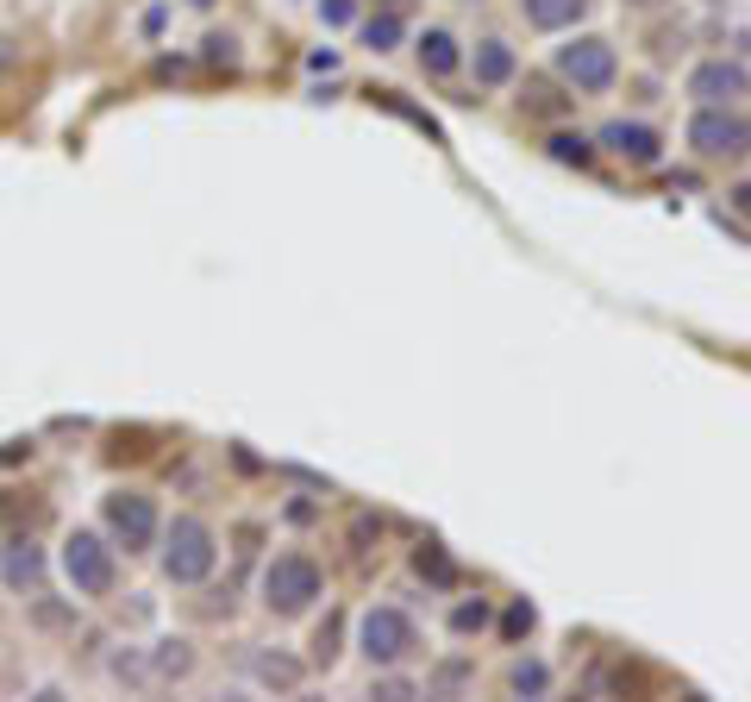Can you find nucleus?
<instances>
[{"mask_svg": "<svg viewBox=\"0 0 751 702\" xmlns=\"http://www.w3.org/2000/svg\"><path fill=\"white\" fill-rule=\"evenodd\" d=\"M689 95L701 100V107H732V100L745 95V57H714L701 63L689 76Z\"/></svg>", "mask_w": 751, "mask_h": 702, "instance_id": "obj_8", "label": "nucleus"}, {"mask_svg": "<svg viewBox=\"0 0 751 702\" xmlns=\"http://www.w3.org/2000/svg\"><path fill=\"white\" fill-rule=\"evenodd\" d=\"M470 63H476V82H482V88H501V82H514V44H507V39H482Z\"/></svg>", "mask_w": 751, "mask_h": 702, "instance_id": "obj_11", "label": "nucleus"}, {"mask_svg": "<svg viewBox=\"0 0 751 702\" xmlns=\"http://www.w3.org/2000/svg\"><path fill=\"white\" fill-rule=\"evenodd\" d=\"M451 627H458V634H482V627H489V603H458L451 608Z\"/></svg>", "mask_w": 751, "mask_h": 702, "instance_id": "obj_17", "label": "nucleus"}, {"mask_svg": "<svg viewBox=\"0 0 751 702\" xmlns=\"http://www.w3.org/2000/svg\"><path fill=\"white\" fill-rule=\"evenodd\" d=\"M313 646H320V664H332V652H339V627H320V640H313Z\"/></svg>", "mask_w": 751, "mask_h": 702, "instance_id": "obj_21", "label": "nucleus"}, {"mask_svg": "<svg viewBox=\"0 0 751 702\" xmlns=\"http://www.w3.org/2000/svg\"><path fill=\"white\" fill-rule=\"evenodd\" d=\"M257 678H264V683H282V690H289V683H301V664L282 659V652H264V659H257Z\"/></svg>", "mask_w": 751, "mask_h": 702, "instance_id": "obj_16", "label": "nucleus"}, {"mask_svg": "<svg viewBox=\"0 0 751 702\" xmlns=\"http://www.w3.org/2000/svg\"><path fill=\"white\" fill-rule=\"evenodd\" d=\"M633 7H657V0H633Z\"/></svg>", "mask_w": 751, "mask_h": 702, "instance_id": "obj_23", "label": "nucleus"}, {"mask_svg": "<svg viewBox=\"0 0 751 702\" xmlns=\"http://www.w3.org/2000/svg\"><path fill=\"white\" fill-rule=\"evenodd\" d=\"M551 157L558 163H589V145L582 138H551Z\"/></svg>", "mask_w": 751, "mask_h": 702, "instance_id": "obj_18", "label": "nucleus"}, {"mask_svg": "<svg viewBox=\"0 0 751 702\" xmlns=\"http://www.w3.org/2000/svg\"><path fill=\"white\" fill-rule=\"evenodd\" d=\"M357 646H364L369 664H401L414 652V621H407L401 608H369L364 621H357Z\"/></svg>", "mask_w": 751, "mask_h": 702, "instance_id": "obj_6", "label": "nucleus"}, {"mask_svg": "<svg viewBox=\"0 0 751 702\" xmlns=\"http://www.w3.org/2000/svg\"><path fill=\"white\" fill-rule=\"evenodd\" d=\"M100 521H107V533H114L126 552H151V540H157V502L151 496L114 489V496L100 502Z\"/></svg>", "mask_w": 751, "mask_h": 702, "instance_id": "obj_5", "label": "nucleus"}, {"mask_svg": "<svg viewBox=\"0 0 751 702\" xmlns=\"http://www.w3.org/2000/svg\"><path fill=\"white\" fill-rule=\"evenodd\" d=\"M414 565H420V571H432V577H439V584H444V577H451V565H444V559H439V552H432V546H426L420 559H414Z\"/></svg>", "mask_w": 751, "mask_h": 702, "instance_id": "obj_20", "label": "nucleus"}, {"mask_svg": "<svg viewBox=\"0 0 751 702\" xmlns=\"http://www.w3.org/2000/svg\"><path fill=\"white\" fill-rule=\"evenodd\" d=\"M313 596H320V565L301 559V552H282V559L264 571V603H270V615H301Z\"/></svg>", "mask_w": 751, "mask_h": 702, "instance_id": "obj_4", "label": "nucleus"}, {"mask_svg": "<svg viewBox=\"0 0 751 702\" xmlns=\"http://www.w3.org/2000/svg\"><path fill=\"white\" fill-rule=\"evenodd\" d=\"M194 7H213V0H194Z\"/></svg>", "mask_w": 751, "mask_h": 702, "instance_id": "obj_24", "label": "nucleus"}, {"mask_svg": "<svg viewBox=\"0 0 751 702\" xmlns=\"http://www.w3.org/2000/svg\"><path fill=\"white\" fill-rule=\"evenodd\" d=\"M420 70L426 76H451V70H458V39H451L444 25H426L420 32Z\"/></svg>", "mask_w": 751, "mask_h": 702, "instance_id": "obj_12", "label": "nucleus"}, {"mask_svg": "<svg viewBox=\"0 0 751 702\" xmlns=\"http://www.w3.org/2000/svg\"><path fill=\"white\" fill-rule=\"evenodd\" d=\"M689 145L701 157H745V114L732 107H701L689 126Z\"/></svg>", "mask_w": 751, "mask_h": 702, "instance_id": "obj_7", "label": "nucleus"}, {"mask_svg": "<svg viewBox=\"0 0 751 702\" xmlns=\"http://www.w3.org/2000/svg\"><path fill=\"white\" fill-rule=\"evenodd\" d=\"M526 25H539V32H564V25H577L589 13V0H521Z\"/></svg>", "mask_w": 751, "mask_h": 702, "instance_id": "obj_10", "label": "nucleus"}, {"mask_svg": "<svg viewBox=\"0 0 751 702\" xmlns=\"http://www.w3.org/2000/svg\"><path fill=\"white\" fill-rule=\"evenodd\" d=\"M558 76L577 88V95H608L620 76V57H614V44L608 39H577V44H558Z\"/></svg>", "mask_w": 751, "mask_h": 702, "instance_id": "obj_2", "label": "nucleus"}, {"mask_svg": "<svg viewBox=\"0 0 751 702\" xmlns=\"http://www.w3.org/2000/svg\"><path fill=\"white\" fill-rule=\"evenodd\" d=\"M63 577H69V589L76 596H107L119 577L114 565V546L100 540V533H88V526H76L69 540H63Z\"/></svg>", "mask_w": 751, "mask_h": 702, "instance_id": "obj_1", "label": "nucleus"}, {"mask_svg": "<svg viewBox=\"0 0 751 702\" xmlns=\"http://www.w3.org/2000/svg\"><path fill=\"white\" fill-rule=\"evenodd\" d=\"M0 571H7V584H13V589H39V577H44V559H39V546H7V559H0Z\"/></svg>", "mask_w": 751, "mask_h": 702, "instance_id": "obj_13", "label": "nucleus"}, {"mask_svg": "<svg viewBox=\"0 0 751 702\" xmlns=\"http://www.w3.org/2000/svg\"><path fill=\"white\" fill-rule=\"evenodd\" d=\"M526 627H533V608L521 603V608H514V615H507V634H526Z\"/></svg>", "mask_w": 751, "mask_h": 702, "instance_id": "obj_22", "label": "nucleus"}, {"mask_svg": "<svg viewBox=\"0 0 751 702\" xmlns=\"http://www.w3.org/2000/svg\"><path fill=\"white\" fill-rule=\"evenodd\" d=\"M207 571H213V533H207V521L175 514L170 546H163V577H170V584H207Z\"/></svg>", "mask_w": 751, "mask_h": 702, "instance_id": "obj_3", "label": "nucleus"}, {"mask_svg": "<svg viewBox=\"0 0 751 702\" xmlns=\"http://www.w3.org/2000/svg\"><path fill=\"white\" fill-rule=\"evenodd\" d=\"M601 145L645 170V163H657V145H664V138H657L652 126H639V119H614V126H601Z\"/></svg>", "mask_w": 751, "mask_h": 702, "instance_id": "obj_9", "label": "nucleus"}, {"mask_svg": "<svg viewBox=\"0 0 751 702\" xmlns=\"http://www.w3.org/2000/svg\"><path fill=\"white\" fill-rule=\"evenodd\" d=\"M507 683H514V696H539L545 683H551V671H545L539 659H521L514 671H507Z\"/></svg>", "mask_w": 751, "mask_h": 702, "instance_id": "obj_15", "label": "nucleus"}, {"mask_svg": "<svg viewBox=\"0 0 751 702\" xmlns=\"http://www.w3.org/2000/svg\"><path fill=\"white\" fill-rule=\"evenodd\" d=\"M320 20H326V25H351V20H357V7H351V0H320Z\"/></svg>", "mask_w": 751, "mask_h": 702, "instance_id": "obj_19", "label": "nucleus"}, {"mask_svg": "<svg viewBox=\"0 0 751 702\" xmlns=\"http://www.w3.org/2000/svg\"><path fill=\"white\" fill-rule=\"evenodd\" d=\"M401 32H407L401 13H369V20H364V44H369V51H395Z\"/></svg>", "mask_w": 751, "mask_h": 702, "instance_id": "obj_14", "label": "nucleus"}]
</instances>
